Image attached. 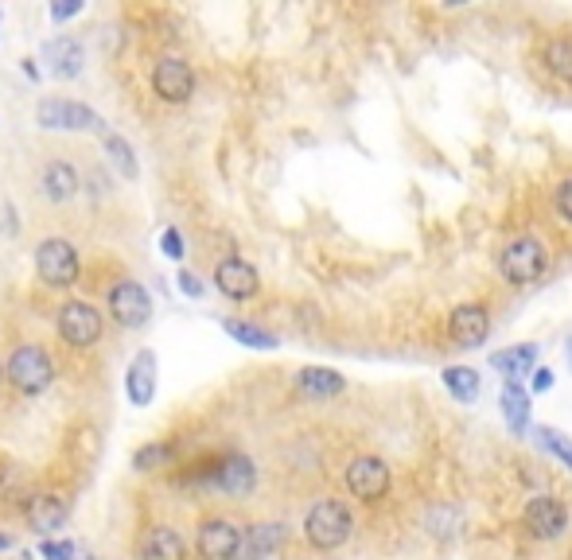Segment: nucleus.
I'll return each instance as SVG.
<instances>
[{
	"mask_svg": "<svg viewBox=\"0 0 572 560\" xmlns=\"http://www.w3.org/2000/svg\"><path fill=\"white\" fill-rule=\"evenodd\" d=\"M355 537V514L343 498H320L304 514V541L320 553H335Z\"/></svg>",
	"mask_w": 572,
	"mask_h": 560,
	"instance_id": "nucleus-1",
	"label": "nucleus"
},
{
	"mask_svg": "<svg viewBox=\"0 0 572 560\" xmlns=\"http://www.w3.org/2000/svg\"><path fill=\"white\" fill-rule=\"evenodd\" d=\"M4 382L12 385L16 393H24V397L47 393L51 382H55V362H51L47 347L20 343V347L8 354V362H4Z\"/></svg>",
	"mask_w": 572,
	"mask_h": 560,
	"instance_id": "nucleus-2",
	"label": "nucleus"
},
{
	"mask_svg": "<svg viewBox=\"0 0 572 560\" xmlns=\"http://www.w3.org/2000/svg\"><path fill=\"white\" fill-rule=\"evenodd\" d=\"M55 335L74 350H90L106 335V315L98 312L90 300H63L55 308Z\"/></svg>",
	"mask_w": 572,
	"mask_h": 560,
	"instance_id": "nucleus-3",
	"label": "nucleus"
},
{
	"mask_svg": "<svg viewBox=\"0 0 572 560\" xmlns=\"http://www.w3.org/2000/svg\"><path fill=\"white\" fill-rule=\"evenodd\" d=\"M36 273L47 288H59L67 292L82 280V257H78V245L67 238H43L36 245Z\"/></svg>",
	"mask_w": 572,
	"mask_h": 560,
	"instance_id": "nucleus-4",
	"label": "nucleus"
},
{
	"mask_svg": "<svg viewBox=\"0 0 572 560\" xmlns=\"http://www.w3.org/2000/svg\"><path fill=\"white\" fill-rule=\"evenodd\" d=\"M549 269V249L537 242L534 234H518L514 242L502 245L499 273L506 284H534Z\"/></svg>",
	"mask_w": 572,
	"mask_h": 560,
	"instance_id": "nucleus-5",
	"label": "nucleus"
},
{
	"mask_svg": "<svg viewBox=\"0 0 572 560\" xmlns=\"http://www.w3.org/2000/svg\"><path fill=\"white\" fill-rule=\"evenodd\" d=\"M195 479L222 490V494H230V498H246L257 487V467L246 455H218L211 463H203V471Z\"/></svg>",
	"mask_w": 572,
	"mask_h": 560,
	"instance_id": "nucleus-6",
	"label": "nucleus"
},
{
	"mask_svg": "<svg viewBox=\"0 0 572 560\" xmlns=\"http://www.w3.org/2000/svg\"><path fill=\"white\" fill-rule=\"evenodd\" d=\"M522 525H526V533L534 541H561L569 533L572 514L557 494H534L526 502V510H522Z\"/></svg>",
	"mask_w": 572,
	"mask_h": 560,
	"instance_id": "nucleus-7",
	"label": "nucleus"
},
{
	"mask_svg": "<svg viewBox=\"0 0 572 560\" xmlns=\"http://www.w3.org/2000/svg\"><path fill=\"white\" fill-rule=\"evenodd\" d=\"M347 490L355 494L358 502H382L390 487H394V471L382 455H355L347 463Z\"/></svg>",
	"mask_w": 572,
	"mask_h": 560,
	"instance_id": "nucleus-8",
	"label": "nucleus"
},
{
	"mask_svg": "<svg viewBox=\"0 0 572 560\" xmlns=\"http://www.w3.org/2000/svg\"><path fill=\"white\" fill-rule=\"evenodd\" d=\"M152 94L168 105H187L195 98V70L179 55H164L152 67Z\"/></svg>",
	"mask_w": 572,
	"mask_h": 560,
	"instance_id": "nucleus-9",
	"label": "nucleus"
},
{
	"mask_svg": "<svg viewBox=\"0 0 572 560\" xmlns=\"http://www.w3.org/2000/svg\"><path fill=\"white\" fill-rule=\"evenodd\" d=\"M106 312L121 323V327H129V331H137L144 327L148 319H152V300H148V292H144L141 280L133 277H121L113 288H109L106 296Z\"/></svg>",
	"mask_w": 572,
	"mask_h": 560,
	"instance_id": "nucleus-10",
	"label": "nucleus"
},
{
	"mask_svg": "<svg viewBox=\"0 0 572 560\" xmlns=\"http://www.w3.org/2000/svg\"><path fill=\"white\" fill-rule=\"evenodd\" d=\"M238 545H242V525L230 518H203L195 529V553L203 560H238Z\"/></svg>",
	"mask_w": 572,
	"mask_h": 560,
	"instance_id": "nucleus-11",
	"label": "nucleus"
},
{
	"mask_svg": "<svg viewBox=\"0 0 572 560\" xmlns=\"http://www.w3.org/2000/svg\"><path fill=\"white\" fill-rule=\"evenodd\" d=\"M39 125L43 129H63V133H82V129H102V117L94 109L67 98H43L36 109Z\"/></svg>",
	"mask_w": 572,
	"mask_h": 560,
	"instance_id": "nucleus-12",
	"label": "nucleus"
},
{
	"mask_svg": "<svg viewBox=\"0 0 572 560\" xmlns=\"http://www.w3.org/2000/svg\"><path fill=\"white\" fill-rule=\"evenodd\" d=\"M215 288L226 300L246 304V300H253V296L261 292V277H257V269H253L250 261H242V257H222L215 265Z\"/></svg>",
	"mask_w": 572,
	"mask_h": 560,
	"instance_id": "nucleus-13",
	"label": "nucleus"
},
{
	"mask_svg": "<svg viewBox=\"0 0 572 560\" xmlns=\"http://www.w3.org/2000/svg\"><path fill=\"white\" fill-rule=\"evenodd\" d=\"M448 335H452L456 347L464 350L483 347L487 335H491V308L487 304H460L448 315Z\"/></svg>",
	"mask_w": 572,
	"mask_h": 560,
	"instance_id": "nucleus-14",
	"label": "nucleus"
},
{
	"mask_svg": "<svg viewBox=\"0 0 572 560\" xmlns=\"http://www.w3.org/2000/svg\"><path fill=\"white\" fill-rule=\"evenodd\" d=\"M78 191H82V175H78V168H74L71 160H47L39 168V195L47 203L63 207V203H71Z\"/></svg>",
	"mask_w": 572,
	"mask_h": 560,
	"instance_id": "nucleus-15",
	"label": "nucleus"
},
{
	"mask_svg": "<svg viewBox=\"0 0 572 560\" xmlns=\"http://www.w3.org/2000/svg\"><path fill=\"white\" fill-rule=\"evenodd\" d=\"M24 518H28V525H32V533H39L43 541L47 537H55L63 525H67V518H71V502L63 498V494H36L32 502H28V510H24Z\"/></svg>",
	"mask_w": 572,
	"mask_h": 560,
	"instance_id": "nucleus-16",
	"label": "nucleus"
},
{
	"mask_svg": "<svg viewBox=\"0 0 572 560\" xmlns=\"http://www.w3.org/2000/svg\"><path fill=\"white\" fill-rule=\"evenodd\" d=\"M288 541L285 522H257L242 529V545H238V560H269L281 553Z\"/></svg>",
	"mask_w": 572,
	"mask_h": 560,
	"instance_id": "nucleus-17",
	"label": "nucleus"
},
{
	"mask_svg": "<svg viewBox=\"0 0 572 560\" xmlns=\"http://www.w3.org/2000/svg\"><path fill=\"white\" fill-rule=\"evenodd\" d=\"M137 560H187V541L172 525H148L137 541Z\"/></svg>",
	"mask_w": 572,
	"mask_h": 560,
	"instance_id": "nucleus-18",
	"label": "nucleus"
},
{
	"mask_svg": "<svg viewBox=\"0 0 572 560\" xmlns=\"http://www.w3.org/2000/svg\"><path fill=\"white\" fill-rule=\"evenodd\" d=\"M499 409H502V420H506V428H510V436H526V432H530L534 405H530V389H526L522 382H502Z\"/></svg>",
	"mask_w": 572,
	"mask_h": 560,
	"instance_id": "nucleus-19",
	"label": "nucleus"
},
{
	"mask_svg": "<svg viewBox=\"0 0 572 560\" xmlns=\"http://www.w3.org/2000/svg\"><path fill=\"white\" fill-rule=\"evenodd\" d=\"M537 63L549 70L557 82L572 86V35L569 32H553L537 43Z\"/></svg>",
	"mask_w": 572,
	"mask_h": 560,
	"instance_id": "nucleus-20",
	"label": "nucleus"
},
{
	"mask_svg": "<svg viewBox=\"0 0 572 560\" xmlns=\"http://www.w3.org/2000/svg\"><path fill=\"white\" fill-rule=\"evenodd\" d=\"M537 366V343H522V347H506L491 354V370L502 374V382H518L526 374H534Z\"/></svg>",
	"mask_w": 572,
	"mask_h": 560,
	"instance_id": "nucleus-21",
	"label": "nucleus"
},
{
	"mask_svg": "<svg viewBox=\"0 0 572 560\" xmlns=\"http://www.w3.org/2000/svg\"><path fill=\"white\" fill-rule=\"evenodd\" d=\"M43 55L51 59V74H55V78H78V74H82V63H86V51H82V43H78L74 35L51 39Z\"/></svg>",
	"mask_w": 572,
	"mask_h": 560,
	"instance_id": "nucleus-22",
	"label": "nucleus"
},
{
	"mask_svg": "<svg viewBox=\"0 0 572 560\" xmlns=\"http://www.w3.org/2000/svg\"><path fill=\"white\" fill-rule=\"evenodd\" d=\"M296 389L304 393V397H335V393H343L347 389V378L339 374V370H331V366H304L300 374H296Z\"/></svg>",
	"mask_w": 572,
	"mask_h": 560,
	"instance_id": "nucleus-23",
	"label": "nucleus"
},
{
	"mask_svg": "<svg viewBox=\"0 0 572 560\" xmlns=\"http://www.w3.org/2000/svg\"><path fill=\"white\" fill-rule=\"evenodd\" d=\"M156 358L144 350V354H137V362L129 366V378H125V393H129V401L133 405H148L152 401V389H156Z\"/></svg>",
	"mask_w": 572,
	"mask_h": 560,
	"instance_id": "nucleus-24",
	"label": "nucleus"
},
{
	"mask_svg": "<svg viewBox=\"0 0 572 560\" xmlns=\"http://www.w3.org/2000/svg\"><path fill=\"white\" fill-rule=\"evenodd\" d=\"M440 378H444V389H448L456 401H464V405H471V401L479 397V389H483V378H479L471 366H444Z\"/></svg>",
	"mask_w": 572,
	"mask_h": 560,
	"instance_id": "nucleus-25",
	"label": "nucleus"
},
{
	"mask_svg": "<svg viewBox=\"0 0 572 560\" xmlns=\"http://www.w3.org/2000/svg\"><path fill=\"white\" fill-rule=\"evenodd\" d=\"M534 440L541 452L549 455V459H557V463L572 475V436L569 432H561V428H553V424H541V428H534Z\"/></svg>",
	"mask_w": 572,
	"mask_h": 560,
	"instance_id": "nucleus-26",
	"label": "nucleus"
},
{
	"mask_svg": "<svg viewBox=\"0 0 572 560\" xmlns=\"http://www.w3.org/2000/svg\"><path fill=\"white\" fill-rule=\"evenodd\" d=\"M222 331H226L230 339H238L242 347H253V350L277 347V335H273V331H265V327H257V323H246V319H222Z\"/></svg>",
	"mask_w": 572,
	"mask_h": 560,
	"instance_id": "nucleus-27",
	"label": "nucleus"
},
{
	"mask_svg": "<svg viewBox=\"0 0 572 560\" xmlns=\"http://www.w3.org/2000/svg\"><path fill=\"white\" fill-rule=\"evenodd\" d=\"M168 463H172V444H144L141 452L133 455L137 471H156V467H168Z\"/></svg>",
	"mask_w": 572,
	"mask_h": 560,
	"instance_id": "nucleus-28",
	"label": "nucleus"
},
{
	"mask_svg": "<svg viewBox=\"0 0 572 560\" xmlns=\"http://www.w3.org/2000/svg\"><path fill=\"white\" fill-rule=\"evenodd\" d=\"M106 152L113 156V164L121 168V172L129 175V179H137V156H133V148L125 144L121 137H106Z\"/></svg>",
	"mask_w": 572,
	"mask_h": 560,
	"instance_id": "nucleus-29",
	"label": "nucleus"
},
{
	"mask_svg": "<svg viewBox=\"0 0 572 560\" xmlns=\"http://www.w3.org/2000/svg\"><path fill=\"white\" fill-rule=\"evenodd\" d=\"M553 207H557V218L572 226V175H565L561 183H557V191H553Z\"/></svg>",
	"mask_w": 572,
	"mask_h": 560,
	"instance_id": "nucleus-30",
	"label": "nucleus"
},
{
	"mask_svg": "<svg viewBox=\"0 0 572 560\" xmlns=\"http://www.w3.org/2000/svg\"><path fill=\"white\" fill-rule=\"evenodd\" d=\"M39 557L43 560H74L78 557V549H74V541H55V537H47V541L39 545Z\"/></svg>",
	"mask_w": 572,
	"mask_h": 560,
	"instance_id": "nucleus-31",
	"label": "nucleus"
},
{
	"mask_svg": "<svg viewBox=\"0 0 572 560\" xmlns=\"http://www.w3.org/2000/svg\"><path fill=\"white\" fill-rule=\"evenodd\" d=\"M557 382V374L549 370V366H534V374H530V393H549Z\"/></svg>",
	"mask_w": 572,
	"mask_h": 560,
	"instance_id": "nucleus-32",
	"label": "nucleus"
},
{
	"mask_svg": "<svg viewBox=\"0 0 572 560\" xmlns=\"http://www.w3.org/2000/svg\"><path fill=\"white\" fill-rule=\"evenodd\" d=\"M179 292L199 300V296H203V284H199V277H195V273H179Z\"/></svg>",
	"mask_w": 572,
	"mask_h": 560,
	"instance_id": "nucleus-33",
	"label": "nucleus"
},
{
	"mask_svg": "<svg viewBox=\"0 0 572 560\" xmlns=\"http://www.w3.org/2000/svg\"><path fill=\"white\" fill-rule=\"evenodd\" d=\"M164 253L168 257H183V238H179V230H164Z\"/></svg>",
	"mask_w": 572,
	"mask_h": 560,
	"instance_id": "nucleus-34",
	"label": "nucleus"
},
{
	"mask_svg": "<svg viewBox=\"0 0 572 560\" xmlns=\"http://www.w3.org/2000/svg\"><path fill=\"white\" fill-rule=\"evenodd\" d=\"M74 12H82V4H55V8H51V16H55V20H67V16H74Z\"/></svg>",
	"mask_w": 572,
	"mask_h": 560,
	"instance_id": "nucleus-35",
	"label": "nucleus"
},
{
	"mask_svg": "<svg viewBox=\"0 0 572 560\" xmlns=\"http://www.w3.org/2000/svg\"><path fill=\"white\" fill-rule=\"evenodd\" d=\"M4 549H12V537H4V533H0V553H4Z\"/></svg>",
	"mask_w": 572,
	"mask_h": 560,
	"instance_id": "nucleus-36",
	"label": "nucleus"
},
{
	"mask_svg": "<svg viewBox=\"0 0 572 560\" xmlns=\"http://www.w3.org/2000/svg\"><path fill=\"white\" fill-rule=\"evenodd\" d=\"M565 354H569V362H572V335H569V343H565Z\"/></svg>",
	"mask_w": 572,
	"mask_h": 560,
	"instance_id": "nucleus-37",
	"label": "nucleus"
},
{
	"mask_svg": "<svg viewBox=\"0 0 572 560\" xmlns=\"http://www.w3.org/2000/svg\"><path fill=\"white\" fill-rule=\"evenodd\" d=\"M0 382H4V362H0Z\"/></svg>",
	"mask_w": 572,
	"mask_h": 560,
	"instance_id": "nucleus-38",
	"label": "nucleus"
}]
</instances>
